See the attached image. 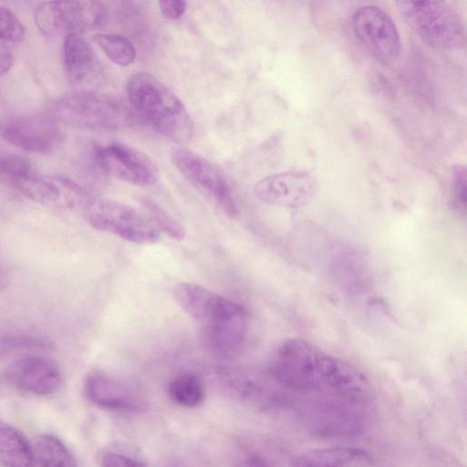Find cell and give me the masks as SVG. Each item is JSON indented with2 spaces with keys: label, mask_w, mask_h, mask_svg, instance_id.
<instances>
[{
  "label": "cell",
  "mask_w": 467,
  "mask_h": 467,
  "mask_svg": "<svg viewBox=\"0 0 467 467\" xmlns=\"http://www.w3.org/2000/svg\"><path fill=\"white\" fill-rule=\"evenodd\" d=\"M270 379L292 394L337 396L369 403L371 386L350 363L302 338L284 341L268 365Z\"/></svg>",
  "instance_id": "obj_1"
},
{
  "label": "cell",
  "mask_w": 467,
  "mask_h": 467,
  "mask_svg": "<svg viewBox=\"0 0 467 467\" xmlns=\"http://www.w3.org/2000/svg\"><path fill=\"white\" fill-rule=\"evenodd\" d=\"M127 94L132 111L162 136L180 144L190 141L192 120L181 99L160 79L138 72L128 81Z\"/></svg>",
  "instance_id": "obj_2"
},
{
  "label": "cell",
  "mask_w": 467,
  "mask_h": 467,
  "mask_svg": "<svg viewBox=\"0 0 467 467\" xmlns=\"http://www.w3.org/2000/svg\"><path fill=\"white\" fill-rule=\"evenodd\" d=\"M180 307L202 326V338L229 340L247 331L244 307L201 285L178 283L173 290Z\"/></svg>",
  "instance_id": "obj_3"
},
{
  "label": "cell",
  "mask_w": 467,
  "mask_h": 467,
  "mask_svg": "<svg viewBox=\"0 0 467 467\" xmlns=\"http://www.w3.org/2000/svg\"><path fill=\"white\" fill-rule=\"evenodd\" d=\"M368 403L337 396L302 395L296 410L306 428L327 438L359 435L367 422Z\"/></svg>",
  "instance_id": "obj_4"
},
{
  "label": "cell",
  "mask_w": 467,
  "mask_h": 467,
  "mask_svg": "<svg viewBox=\"0 0 467 467\" xmlns=\"http://www.w3.org/2000/svg\"><path fill=\"white\" fill-rule=\"evenodd\" d=\"M54 112L67 124L89 130H115L134 122V112L123 101L92 91L63 96L55 103Z\"/></svg>",
  "instance_id": "obj_5"
},
{
  "label": "cell",
  "mask_w": 467,
  "mask_h": 467,
  "mask_svg": "<svg viewBox=\"0 0 467 467\" xmlns=\"http://www.w3.org/2000/svg\"><path fill=\"white\" fill-rule=\"evenodd\" d=\"M399 9L406 22L427 44L441 49H458L465 45L462 17L441 1H402Z\"/></svg>",
  "instance_id": "obj_6"
},
{
  "label": "cell",
  "mask_w": 467,
  "mask_h": 467,
  "mask_svg": "<svg viewBox=\"0 0 467 467\" xmlns=\"http://www.w3.org/2000/svg\"><path fill=\"white\" fill-rule=\"evenodd\" d=\"M83 209L86 220L93 228L132 244H151L161 237V232L148 216L123 202L88 200Z\"/></svg>",
  "instance_id": "obj_7"
},
{
  "label": "cell",
  "mask_w": 467,
  "mask_h": 467,
  "mask_svg": "<svg viewBox=\"0 0 467 467\" xmlns=\"http://www.w3.org/2000/svg\"><path fill=\"white\" fill-rule=\"evenodd\" d=\"M108 10L95 1H47L35 12V23L45 36L53 37L78 34L101 27L107 23Z\"/></svg>",
  "instance_id": "obj_8"
},
{
  "label": "cell",
  "mask_w": 467,
  "mask_h": 467,
  "mask_svg": "<svg viewBox=\"0 0 467 467\" xmlns=\"http://www.w3.org/2000/svg\"><path fill=\"white\" fill-rule=\"evenodd\" d=\"M176 169L202 194L213 201L227 216L236 218L239 208L221 171L202 156L182 147L171 151Z\"/></svg>",
  "instance_id": "obj_9"
},
{
  "label": "cell",
  "mask_w": 467,
  "mask_h": 467,
  "mask_svg": "<svg viewBox=\"0 0 467 467\" xmlns=\"http://www.w3.org/2000/svg\"><path fill=\"white\" fill-rule=\"evenodd\" d=\"M353 31L361 45L379 61L395 59L400 50L398 29L391 17L376 5H363L352 16Z\"/></svg>",
  "instance_id": "obj_10"
},
{
  "label": "cell",
  "mask_w": 467,
  "mask_h": 467,
  "mask_svg": "<svg viewBox=\"0 0 467 467\" xmlns=\"http://www.w3.org/2000/svg\"><path fill=\"white\" fill-rule=\"evenodd\" d=\"M0 136L17 148L42 154L54 151L63 140L57 121L42 114L15 117L1 122Z\"/></svg>",
  "instance_id": "obj_11"
},
{
  "label": "cell",
  "mask_w": 467,
  "mask_h": 467,
  "mask_svg": "<svg viewBox=\"0 0 467 467\" xmlns=\"http://www.w3.org/2000/svg\"><path fill=\"white\" fill-rule=\"evenodd\" d=\"M96 156L106 173L125 182L149 186L159 179L156 164L146 154L127 144L113 142L100 147Z\"/></svg>",
  "instance_id": "obj_12"
},
{
  "label": "cell",
  "mask_w": 467,
  "mask_h": 467,
  "mask_svg": "<svg viewBox=\"0 0 467 467\" xmlns=\"http://www.w3.org/2000/svg\"><path fill=\"white\" fill-rule=\"evenodd\" d=\"M254 191L256 197L264 202L297 208L306 204L315 196L317 182L306 171H282L259 180Z\"/></svg>",
  "instance_id": "obj_13"
},
{
  "label": "cell",
  "mask_w": 467,
  "mask_h": 467,
  "mask_svg": "<svg viewBox=\"0 0 467 467\" xmlns=\"http://www.w3.org/2000/svg\"><path fill=\"white\" fill-rule=\"evenodd\" d=\"M5 378L16 389L37 396L55 393L62 380L58 365L41 355L19 358L8 367Z\"/></svg>",
  "instance_id": "obj_14"
},
{
  "label": "cell",
  "mask_w": 467,
  "mask_h": 467,
  "mask_svg": "<svg viewBox=\"0 0 467 467\" xmlns=\"http://www.w3.org/2000/svg\"><path fill=\"white\" fill-rule=\"evenodd\" d=\"M87 399L96 406L115 411L137 412L146 408V400L134 386L100 372L87 376Z\"/></svg>",
  "instance_id": "obj_15"
},
{
  "label": "cell",
  "mask_w": 467,
  "mask_h": 467,
  "mask_svg": "<svg viewBox=\"0 0 467 467\" xmlns=\"http://www.w3.org/2000/svg\"><path fill=\"white\" fill-rule=\"evenodd\" d=\"M63 54L67 75L74 84L87 82L95 75L98 66L96 55L80 35L65 36Z\"/></svg>",
  "instance_id": "obj_16"
},
{
  "label": "cell",
  "mask_w": 467,
  "mask_h": 467,
  "mask_svg": "<svg viewBox=\"0 0 467 467\" xmlns=\"http://www.w3.org/2000/svg\"><path fill=\"white\" fill-rule=\"evenodd\" d=\"M297 463L299 467H373V459L358 448L331 447L309 451Z\"/></svg>",
  "instance_id": "obj_17"
},
{
  "label": "cell",
  "mask_w": 467,
  "mask_h": 467,
  "mask_svg": "<svg viewBox=\"0 0 467 467\" xmlns=\"http://www.w3.org/2000/svg\"><path fill=\"white\" fill-rule=\"evenodd\" d=\"M35 456L25 436L0 420V465L3 467H34Z\"/></svg>",
  "instance_id": "obj_18"
},
{
  "label": "cell",
  "mask_w": 467,
  "mask_h": 467,
  "mask_svg": "<svg viewBox=\"0 0 467 467\" xmlns=\"http://www.w3.org/2000/svg\"><path fill=\"white\" fill-rule=\"evenodd\" d=\"M33 451L35 460L41 467H78L71 451L58 438L53 435L38 436Z\"/></svg>",
  "instance_id": "obj_19"
},
{
  "label": "cell",
  "mask_w": 467,
  "mask_h": 467,
  "mask_svg": "<svg viewBox=\"0 0 467 467\" xmlns=\"http://www.w3.org/2000/svg\"><path fill=\"white\" fill-rule=\"evenodd\" d=\"M171 400L183 408H196L205 399V389L201 379L193 373H182L174 377L168 386Z\"/></svg>",
  "instance_id": "obj_20"
},
{
  "label": "cell",
  "mask_w": 467,
  "mask_h": 467,
  "mask_svg": "<svg viewBox=\"0 0 467 467\" xmlns=\"http://www.w3.org/2000/svg\"><path fill=\"white\" fill-rule=\"evenodd\" d=\"M93 40L105 55L116 65L127 67L136 58V48L132 42L118 34L96 33Z\"/></svg>",
  "instance_id": "obj_21"
},
{
  "label": "cell",
  "mask_w": 467,
  "mask_h": 467,
  "mask_svg": "<svg viewBox=\"0 0 467 467\" xmlns=\"http://www.w3.org/2000/svg\"><path fill=\"white\" fill-rule=\"evenodd\" d=\"M141 204L148 214V218L160 232L165 233L169 237L182 241L186 233L183 226L170 215L162 207L150 199H141Z\"/></svg>",
  "instance_id": "obj_22"
},
{
  "label": "cell",
  "mask_w": 467,
  "mask_h": 467,
  "mask_svg": "<svg viewBox=\"0 0 467 467\" xmlns=\"http://www.w3.org/2000/svg\"><path fill=\"white\" fill-rule=\"evenodd\" d=\"M25 27L11 10L0 6V46L12 48L23 42Z\"/></svg>",
  "instance_id": "obj_23"
},
{
  "label": "cell",
  "mask_w": 467,
  "mask_h": 467,
  "mask_svg": "<svg viewBox=\"0 0 467 467\" xmlns=\"http://www.w3.org/2000/svg\"><path fill=\"white\" fill-rule=\"evenodd\" d=\"M52 343L43 337L26 334H9L0 339V348L3 350H47Z\"/></svg>",
  "instance_id": "obj_24"
},
{
  "label": "cell",
  "mask_w": 467,
  "mask_h": 467,
  "mask_svg": "<svg viewBox=\"0 0 467 467\" xmlns=\"http://www.w3.org/2000/svg\"><path fill=\"white\" fill-rule=\"evenodd\" d=\"M234 467H277L275 462L261 449L244 445L234 460Z\"/></svg>",
  "instance_id": "obj_25"
},
{
  "label": "cell",
  "mask_w": 467,
  "mask_h": 467,
  "mask_svg": "<svg viewBox=\"0 0 467 467\" xmlns=\"http://www.w3.org/2000/svg\"><path fill=\"white\" fill-rule=\"evenodd\" d=\"M453 192L459 205L465 207L466 203V169L463 165L453 167Z\"/></svg>",
  "instance_id": "obj_26"
},
{
  "label": "cell",
  "mask_w": 467,
  "mask_h": 467,
  "mask_svg": "<svg viewBox=\"0 0 467 467\" xmlns=\"http://www.w3.org/2000/svg\"><path fill=\"white\" fill-rule=\"evenodd\" d=\"M102 467H146L142 462L118 452L105 453Z\"/></svg>",
  "instance_id": "obj_27"
},
{
  "label": "cell",
  "mask_w": 467,
  "mask_h": 467,
  "mask_svg": "<svg viewBox=\"0 0 467 467\" xmlns=\"http://www.w3.org/2000/svg\"><path fill=\"white\" fill-rule=\"evenodd\" d=\"M159 5L162 16L170 20L180 18L187 7V3L182 0H161Z\"/></svg>",
  "instance_id": "obj_28"
},
{
  "label": "cell",
  "mask_w": 467,
  "mask_h": 467,
  "mask_svg": "<svg viewBox=\"0 0 467 467\" xmlns=\"http://www.w3.org/2000/svg\"><path fill=\"white\" fill-rule=\"evenodd\" d=\"M13 64V49L0 46V78L9 72Z\"/></svg>",
  "instance_id": "obj_29"
}]
</instances>
